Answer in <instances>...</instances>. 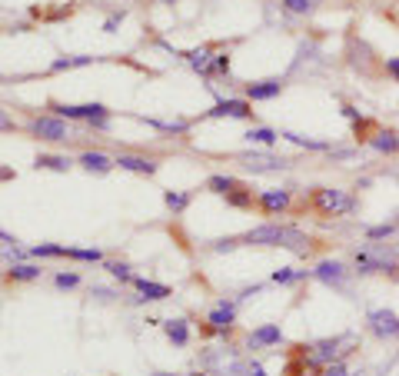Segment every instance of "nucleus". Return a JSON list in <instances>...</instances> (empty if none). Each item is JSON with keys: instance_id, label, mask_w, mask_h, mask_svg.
<instances>
[{"instance_id": "f257e3e1", "label": "nucleus", "mask_w": 399, "mask_h": 376, "mask_svg": "<svg viewBox=\"0 0 399 376\" xmlns=\"http://www.w3.org/2000/svg\"><path fill=\"white\" fill-rule=\"evenodd\" d=\"M236 247H283V250L296 253V256H313L317 240L303 233L300 226H289V223H260V226H253V230L240 233V237H223L210 243L213 253H226L236 250Z\"/></svg>"}, {"instance_id": "f03ea898", "label": "nucleus", "mask_w": 399, "mask_h": 376, "mask_svg": "<svg viewBox=\"0 0 399 376\" xmlns=\"http://www.w3.org/2000/svg\"><path fill=\"white\" fill-rule=\"evenodd\" d=\"M353 273L359 277H372V273H379V277H393L399 280V250L396 247H386V243H370V247H359L353 253Z\"/></svg>"}, {"instance_id": "7ed1b4c3", "label": "nucleus", "mask_w": 399, "mask_h": 376, "mask_svg": "<svg viewBox=\"0 0 399 376\" xmlns=\"http://www.w3.org/2000/svg\"><path fill=\"white\" fill-rule=\"evenodd\" d=\"M310 207L317 210L319 217H343V213L356 210V200L346 190H336V187H317L310 194Z\"/></svg>"}, {"instance_id": "20e7f679", "label": "nucleus", "mask_w": 399, "mask_h": 376, "mask_svg": "<svg viewBox=\"0 0 399 376\" xmlns=\"http://www.w3.org/2000/svg\"><path fill=\"white\" fill-rule=\"evenodd\" d=\"M27 133L37 140H50V143H64V140L73 137L67 120H60V117H30Z\"/></svg>"}, {"instance_id": "39448f33", "label": "nucleus", "mask_w": 399, "mask_h": 376, "mask_svg": "<svg viewBox=\"0 0 399 376\" xmlns=\"http://www.w3.org/2000/svg\"><path fill=\"white\" fill-rule=\"evenodd\" d=\"M353 277V270L340 260H319L313 266V280H319L323 287H330V290H346V283Z\"/></svg>"}, {"instance_id": "423d86ee", "label": "nucleus", "mask_w": 399, "mask_h": 376, "mask_svg": "<svg viewBox=\"0 0 399 376\" xmlns=\"http://www.w3.org/2000/svg\"><path fill=\"white\" fill-rule=\"evenodd\" d=\"M50 110H57L60 120H96V117H110V107L103 103H50Z\"/></svg>"}, {"instance_id": "0eeeda50", "label": "nucleus", "mask_w": 399, "mask_h": 376, "mask_svg": "<svg viewBox=\"0 0 399 376\" xmlns=\"http://www.w3.org/2000/svg\"><path fill=\"white\" fill-rule=\"evenodd\" d=\"M366 326H370V333L376 340H399V317L393 310H370Z\"/></svg>"}, {"instance_id": "6e6552de", "label": "nucleus", "mask_w": 399, "mask_h": 376, "mask_svg": "<svg viewBox=\"0 0 399 376\" xmlns=\"http://www.w3.org/2000/svg\"><path fill=\"white\" fill-rule=\"evenodd\" d=\"M233 323H236V303L223 296L220 303L207 313V326H203V330H207V333H230Z\"/></svg>"}, {"instance_id": "1a4fd4ad", "label": "nucleus", "mask_w": 399, "mask_h": 376, "mask_svg": "<svg viewBox=\"0 0 399 376\" xmlns=\"http://www.w3.org/2000/svg\"><path fill=\"white\" fill-rule=\"evenodd\" d=\"M289 203H293V194L289 190H260L256 194V207L266 213V217H280V213H286Z\"/></svg>"}, {"instance_id": "9d476101", "label": "nucleus", "mask_w": 399, "mask_h": 376, "mask_svg": "<svg viewBox=\"0 0 399 376\" xmlns=\"http://www.w3.org/2000/svg\"><path fill=\"white\" fill-rule=\"evenodd\" d=\"M207 117H233V120H253V103L247 97L243 100H217L213 110H207Z\"/></svg>"}, {"instance_id": "9b49d317", "label": "nucleus", "mask_w": 399, "mask_h": 376, "mask_svg": "<svg viewBox=\"0 0 399 376\" xmlns=\"http://www.w3.org/2000/svg\"><path fill=\"white\" fill-rule=\"evenodd\" d=\"M286 90V84L273 77V80H256V84H247V100L249 103H263V100H276Z\"/></svg>"}, {"instance_id": "f8f14e48", "label": "nucleus", "mask_w": 399, "mask_h": 376, "mask_svg": "<svg viewBox=\"0 0 399 376\" xmlns=\"http://www.w3.org/2000/svg\"><path fill=\"white\" fill-rule=\"evenodd\" d=\"M240 164L247 170H253V173H270V170H286L289 160H283V157H266V154H243L240 157Z\"/></svg>"}, {"instance_id": "ddd939ff", "label": "nucleus", "mask_w": 399, "mask_h": 376, "mask_svg": "<svg viewBox=\"0 0 399 376\" xmlns=\"http://www.w3.org/2000/svg\"><path fill=\"white\" fill-rule=\"evenodd\" d=\"M77 164H80L83 170H90V173H110L113 167H117V157H107L103 150H83L80 157H77Z\"/></svg>"}, {"instance_id": "4468645a", "label": "nucleus", "mask_w": 399, "mask_h": 376, "mask_svg": "<svg viewBox=\"0 0 399 376\" xmlns=\"http://www.w3.org/2000/svg\"><path fill=\"white\" fill-rule=\"evenodd\" d=\"M276 343H283V330H280V323H263L256 326L253 333L247 336V347H276Z\"/></svg>"}, {"instance_id": "2eb2a0df", "label": "nucleus", "mask_w": 399, "mask_h": 376, "mask_svg": "<svg viewBox=\"0 0 399 376\" xmlns=\"http://www.w3.org/2000/svg\"><path fill=\"white\" fill-rule=\"evenodd\" d=\"M117 167L120 170H130V173H143V177H153L160 164L153 157H137V154H120L117 157Z\"/></svg>"}, {"instance_id": "dca6fc26", "label": "nucleus", "mask_w": 399, "mask_h": 376, "mask_svg": "<svg viewBox=\"0 0 399 376\" xmlns=\"http://www.w3.org/2000/svg\"><path fill=\"white\" fill-rule=\"evenodd\" d=\"M7 283H34L43 277V266L37 263H10V270H3Z\"/></svg>"}, {"instance_id": "f3484780", "label": "nucleus", "mask_w": 399, "mask_h": 376, "mask_svg": "<svg viewBox=\"0 0 399 376\" xmlns=\"http://www.w3.org/2000/svg\"><path fill=\"white\" fill-rule=\"evenodd\" d=\"M133 287H137L140 300H166V296H173V290L166 283H153L147 277H133Z\"/></svg>"}, {"instance_id": "a211bd4d", "label": "nucleus", "mask_w": 399, "mask_h": 376, "mask_svg": "<svg viewBox=\"0 0 399 376\" xmlns=\"http://www.w3.org/2000/svg\"><path fill=\"white\" fill-rule=\"evenodd\" d=\"M370 147L379 154H399V133L396 130H376L370 137Z\"/></svg>"}, {"instance_id": "6ab92c4d", "label": "nucleus", "mask_w": 399, "mask_h": 376, "mask_svg": "<svg viewBox=\"0 0 399 376\" xmlns=\"http://www.w3.org/2000/svg\"><path fill=\"white\" fill-rule=\"evenodd\" d=\"M313 277V270H293V266H280V270H273L270 273V283H276V287H286V283H303V280Z\"/></svg>"}, {"instance_id": "aec40b11", "label": "nucleus", "mask_w": 399, "mask_h": 376, "mask_svg": "<svg viewBox=\"0 0 399 376\" xmlns=\"http://www.w3.org/2000/svg\"><path fill=\"white\" fill-rule=\"evenodd\" d=\"M164 333L173 347H187L190 343V323L187 320H166L164 323Z\"/></svg>"}, {"instance_id": "412c9836", "label": "nucleus", "mask_w": 399, "mask_h": 376, "mask_svg": "<svg viewBox=\"0 0 399 376\" xmlns=\"http://www.w3.org/2000/svg\"><path fill=\"white\" fill-rule=\"evenodd\" d=\"M226 203H230V207H236V210H253V207H256V196H253V190H249L247 183H240L236 190H230V194H226Z\"/></svg>"}, {"instance_id": "4be33fe9", "label": "nucleus", "mask_w": 399, "mask_h": 376, "mask_svg": "<svg viewBox=\"0 0 399 376\" xmlns=\"http://www.w3.org/2000/svg\"><path fill=\"white\" fill-rule=\"evenodd\" d=\"M34 167H37V170H57V173H67L73 164H70L67 157H60V154H37Z\"/></svg>"}, {"instance_id": "5701e85b", "label": "nucleus", "mask_w": 399, "mask_h": 376, "mask_svg": "<svg viewBox=\"0 0 399 376\" xmlns=\"http://www.w3.org/2000/svg\"><path fill=\"white\" fill-rule=\"evenodd\" d=\"M280 140H286V143H296V147H306V150H330V143H326V140L303 137V133H293V130H280Z\"/></svg>"}, {"instance_id": "b1692460", "label": "nucleus", "mask_w": 399, "mask_h": 376, "mask_svg": "<svg viewBox=\"0 0 399 376\" xmlns=\"http://www.w3.org/2000/svg\"><path fill=\"white\" fill-rule=\"evenodd\" d=\"M276 140H280V130L273 126H249L247 133V143H260V147H273Z\"/></svg>"}, {"instance_id": "393cba45", "label": "nucleus", "mask_w": 399, "mask_h": 376, "mask_svg": "<svg viewBox=\"0 0 399 376\" xmlns=\"http://www.w3.org/2000/svg\"><path fill=\"white\" fill-rule=\"evenodd\" d=\"M236 187H240V180H236V177H226V173H213L207 180L210 194H220V196H226L230 190H236Z\"/></svg>"}, {"instance_id": "a878e982", "label": "nucleus", "mask_w": 399, "mask_h": 376, "mask_svg": "<svg viewBox=\"0 0 399 376\" xmlns=\"http://www.w3.org/2000/svg\"><path fill=\"white\" fill-rule=\"evenodd\" d=\"M187 60H190L193 70H203V77L210 73V67H213V47H203V50H190V54H183Z\"/></svg>"}, {"instance_id": "bb28decb", "label": "nucleus", "mask_w": 399, "mask_h": 376, "mask_svg": "<svg viewBox=\"0 0 399 376\" xmlns=\"http://www.w3.org/2000/svg\"><path fill=\"white\" fill-rule=\"evenodd\" d=\"M96 57H57L50 64V73H60V70H73V67H90Z\"/></svg>"}, {"instance_id": "cd10ccee", "label": "nucleus", "mask_w": 399, "mask_h": 376, "mask_svg": "<svg viewBox=\"0 0 399 376\" xmlns=\"http://www.w3.org/2000/svg\"><path fill=\"white\" fill-rule=\"evenodd\" d=\"M190 200H193V194H183V190H166L164 194V203L173 210V213H183V210L190 207Z\"/></svg>"}, {"instance_id": "c85d7f7f", "label": "nucleus", "mask_w": 399, "mask_h": 376, "mask_svg": "<svg viewBox=\"0 0 399 376\" xmlns=\"http://www.w3.org/2000/svg\"><path fill=\"white\" fill-rule=\"evenodd\" d=\"M396 230H399V223H376V226H366V240L379 243V240H389Z\"/></svg>"}, {"instance_id": "c756f323", "label": "nucleus", "mask_w": 399, "mask_h": 376, "mask_svg": "<svg viewBox=\"0 0 399 376\" xmlns=\"http://www.w3.org/2000/svg\"><path fill=\"white\" fill-rule=\"evenodd\" d=\"M103 270H107L113 280H120V283H133L130 263H124V260H107V263H103Z\"/></svg>"}, {"instance_id": "7c9ffc66", "label": "nucleus", "mask_w": 399, "mask_h": 376, "mask_svg": "<svg viewBox=\"0 0 399 376\" xmlns=\"http://www.w3.org/2000/svg\"><path fill=\"white\" fill-rule=\"evenodd\" d=\"M67 250L70 247H60V243H37V247L30 250V256H57V260L64 256V260H67Z\"/></svg>"}, {"instance_id": "2f4dec72", "label": "nucleus", "mask_w": 399, "mask_h": 376, "mask_svg": "<svg viewBox=\"0 0 399 376\" xmlns=\"http://www.w3.org/2000/svg\"><path fill=\"white\" fill-rule=\"evenodd\" d=\"M67 260H80V263H103V253H100V250H80V247H70Z\"/></svg>"}, {"instance_id": "473e14b6", "label": "nucleus", "mask_w": 399, "mask_h": 376, "mask_svg": "<svg viewBox=\"0 0 399 376\" xmlns=\"http://www.w3.org/2000/svg\"><path fill=\"white\" fill-rule=\"evenodd\" d=\"M317 3L319 0H283L289 14H310V10H317Z\"/></svg>"}, {"instance_id": "72a5a7b5", "label": "nucleus", "mask_w": 399, "mask_h": 376, "mask_svg": "<svg viewBox=\"0 0 399 376\" xmlns=\"http://www.w3.org/2000/svg\"><path fill=\"white\" fill-rule=\"evenodd\" d=\"M213 73H220V77H230V50H226V54H217V57H213V67H210L207 77H213Z\"/></svg>"}, {"instance_id": "f704fd0d", "label": "nucleus", "mask_w": 399, "mask_h": 376, "mask_svg": "<svg viewBox=\"0 0 399 376\" xmlns=\"http://www.w3.org/2000/svg\"><path fill=\"white\" fill-rule=\"evenodd\" d=\"M54 287L57 290H73V287H80V273H57Z\"/></svg>"}, {"instance_id": "c9c22d12", "label": "nucleus", "mask_w": 399, "mask_h": 376, "mask_svg": "<svg viewBox=\"0 0 399 376\" xmlns=\"http://www.w3.org/2000/svg\"><path fill=\"white\" fill-rule=\"evenodd\" d=\"M386 73L393 77V84H399V57H386Z\"/></svg>"}, {"instance_id": "e433bc0d", "label": "nucleus", "mask_w": 399, "mask_h": 376, "mask_svg": "<svg viewBox=\"0 0 399 376\" xmlns=\"http://www.w3.org/2000/svg\"><path fill=\"white\" fill-rule=\"evenodd\" d=\"M124 17H126L124 10H120V14H110V17H107V24H103V30H107V34H113V30L124 24Z\"/></svg>"}, {"instance_id": "4c0bfd02", "label": "nucleus", "mask_w": 399, "mask_h": 376, "mask_svg": "<svg viewBox=\"0 0 399 376\" xmlns=\"http://www.w3.org/2000/svg\"><path fill=\"white\" fill-rule=\"evenodd\" d=\"M343 117H346V120H353V124H356V120H363V113H359L356 107H349V103H343Z\"/></svg>"}, {"instance_id": "58836bf2", "label": "nucleus", "mask_w": 399, "mask_h": 376, "mask_svg": "<svg viewBox=\"0 0 399 376\" xmlns=\"http://www.w3.org/2000/svg\"><path fill=\"white\" fill-rule=\"evenodd\" d=\"M247 376H266V370H263L260 363H247Z\"/></svg>"}, {"instance_id": "ea45409f", "label": "nucleus", "mask_w": 399, "mask_h": 376, "mask_svg": "<svg viewBox=\"0 0 399 376\" xmlns=\"http://www.w3.org/2000/svg\"><path fill=\"white\" fill-rule=\"evenodd\" d=\"M0 130H17V124H14V120H10V117H7L3 110H0Z\"/></svg>"}, {"instance_id": "a19ab883", "label": "nucleus", "mask_w": 399, "mask_h": 376, "mask_svg": "<svg viewBox=\"0 0 399 376\" xmlns=\"http://www.w3.org/2000/svg\"><path fill=\"white\" fill-rule=\"evenodd\" d=\"M14 177H17V173L10 167H0V180H14Z\"/></svg>"}, {"instance_id": "79ce46f5", "label": "nucleus", "mask_w": 399, "mask_h": 376, "mask_svg": "<svg viewBox=\"0 0 399 376\" xmlns=\"http://www.w3.org/2000/svg\"><path fill=\"white\" fill-rule=\"evenodd\" d=\"M190 376H207V373H203V370H200V373H190Z\"/></svg>"}, {"instance_id": "37998d69", "label": "nucleus", "mask_w": 399, "mask_h": 376, "mask_svg": "<svg viewBox=\"0 0 399 376\" xmlns=\"http://www.w3.org/2000/svg\"><path fill=\"white\" fill-rule=\"evenodd\" d=\"M164 3H177V0H164Z\"/></svg>"}, {"instance_id": "c03bdc74", "label": "nucleus", "mask_w": 399, "mask_h": 376, "mask_svg": "<svg viewBox=\"0 0 399 376\" xmlns=\"http://www.w3.org/2000/svg\"><path fill=\"white\" fill-rule=\"evenodd\" d=\"M396 223H399V220H396Z\"/></svg>"}]
</instances>
